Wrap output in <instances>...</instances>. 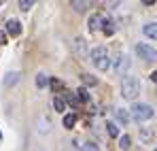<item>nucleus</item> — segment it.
I'll use <instances>...</instances> for the list:
<instances>
[{"label": "nucleus", "mask_w": 157, "mask_h": 151, "mask_svg": "<svg viewBox=\"0 0 157 151\" xmlns=\"http://www.w3.org/2000/svg\"><path fill=\"white\" fill-rule=\"evenodd\" d=\"M140 89H142V85H140V81H138L136 77H128V79L121 83V96H123L125 100H134V98L140 94Z\"/></svg>", "instance_id": "f257e3e1"}, {"label": "nucleus", "mask_w": 157, "mask_h": 151, "mask_svg": "<svg viewBox=\"0 0 157 151\" xmlns=\"http://www.w3.org/2000/svg\"><path fill=\"white\" fill-rule=\"evenodd\" d=\"M132 115H134V119L140 124V121L151 119L155 113H153V109H151L149 104H134V106H132Z\"/></svg>", "instance_id": "f03ea898"}, {"label": "nucleus", "mask_w": 157, "mask_h": 151, "mask_svg": "<svg viewBox=\"0 0 157 151\" xmlns=\"http://www.w3.org/2000/svg\"><path fill=\"white\" fill-rule=\"evenodd\" d=\"M136 53L140 55V60H144V62H155L157 60V51L153 47H149V45H144V43H138L136 45Z\"/></svg>", "instance_id": "7ed1b4c3"}, {"label": "nucleus", "mask_w": 157, "mask_h": 151, "mask_svg": "<svg viewBox=\"0 0 157 151\" xmlns=\"http://www.w3.org/2000/svg\"><path fill=\"white\" fill-rule=\"evenodd\" d=\"M130 55H125V53H119V55H117V58H115V64H113V66H115V70H117V73H125V70H128V68H130Z\"/></svg>", "instance_id": "20e7f679"}, {"label": "nucleus", "mask_w": 157, "mask_h": 151, "mask_svg": "<svg viewBox=\"0 0 157 151\" xmlns=\"http://www.w3.org/2000/svg\"><path fill=\"white\" fill-rule=\"evenodd\" d=\"M72 49H75V53H77L78 58H87L89 55V51H87V43H85V38H75V43H72Z\"/></svg>", "instance_id": "39448f33"}, {"label": "nucleus", "mask_w": 157, "mask_h": 151, "mask_svg": "<svg viewBox=\"0 0 157 151\" xmlns=\"http://www.w3.org/2000/svg\"><path fill=\"white\" fill-rule=\"evenodd\" d=\"M89 58L94 60V64H96V62H100V60H104V58H108L106 47H94V49L89 51Z\"/></svg>", "instance_id": "423d86ee"}, {"label": "nucleus", "mask_w": 157, "mask_h": 151, "mask_svg": "<svg viewBox=\"0 0 157 151\" xmlns=\"http://www.w3.org/2000/svg\"><path fill=\"white\" fill-rule=\"evenodd\" d=\"M6 32H9L11 36H19V34H21V24H19L17 19H9V22H6Z\"/></svg>", "instance_id": "0eeeda50"}, {"label": "nucleus", "mask_w": 157, "mask_h": 151, "mask_svg": "<svg viewBox=\"0 0 157 151\" xmlns=\"http://www.w3.org/2000/svg\"><path fill=\"white\" fill-rule=\"evenodd\" d=\"M138 130H140V141H142L144 145H151V143H153V136H155L153 130H151V128H138Z\"/></svg>", "instance_id": "6e6552de"}, {"label": "nucleus", "mask_w": 157, "mask_h": 151, "mask_svg": "<svg viewBox=\"0 0 157 151\" xmlns=\"http://www.w3.org/2000/svg\"><path fill=\"white\" fill-rule=\"evenodd\" d=\"M142 32H144L149 38H157V24H155V22H151V24H144Z\"/></svg>", "instance_id": "1a4fd4ad"}, {"label": "nucleus", "mask_w": 157, "mask_h": 151, "mask_svg": "<svg viewBox=\"0 0 157 151\" xmlns=\"http://www.w3.org/2000/svg\"><path fill=\"white\" fill-rule=\"evenodd\" d=\"M87 26H89V30L94 32V30H98L100 26H102V17L100 15H91L89 17V22H87Z\"/></svg>", "instance_id": "9d476101"}, {"label": "nucleus", "mask_w": 157, "mask_h": 151, "mask_svg": "<svg viewBox=\"0 0 157 151\" xmlns=\"http://www.w3.org/2000/svg\"><path fill=\"white\" fill-rule=\"evenodd\" d=\"M19 73H9V75L4 77V87H11V85H15L17 81H19Z\"/></svg>", "instance_id": "9b49d317"}, {"label": "nucleus", "mask_w": 157, "mask_h": 151, "mask_svg": "<svg viewBox=\"0 0 157 151\" xmlns=\"http://www.w3.org/2000/svg\"><path fill=\"white\" fill-rule=\"evenodd\" d=\"M115 115H117V119H119V121H121L123 126H125V124L130 121V113H128L125 109H117V111H115Z\"/></svg>", "instance_id": "f8f14e48"}, {"label": "nucleus", "mask_w": 157, "mask_h": 151, "mask_svg": "<svg viewBox=\"0 0 157 151\" xmlns=\"http://www.w3.org/2000/svg\"><path fill=\"white\" fill-rule=\"evenodd\" d=\"M102 30H104V34H108V36H110V34L115 32V26H113V22H110V19H102Z\"/></svg>", "instance_id": "ddd939ff"}, {"label": "nucleus", "mask_w": 157, "mask_h": 151, "mask_svg": "<svg viewBox=\"0 0 157 151\" xmlns=\"http://www.w3.org/2000/svg\"><path fill=\"white\" fill-rule=\"evenodd\" d=\"M106 132L115 138V136H119V128H117V124H113V121H106Z\"/></svg>", "instance_id": "4468645a"}, {"label": "nucleus", "mask_w": 157, "mask_h": 151, "mask_svg": "<svg viewBox=\"0 0 157 151\" xmlns=\"http://www.w3.org/2000/svg\"><path fill=\"white\" fill-rule=\"evenodd\" d=\"M119 147H121L123 151H125V149H130V147H132V138L128 136V134H123V136L119 138Z\"/></svg>", "instance_id": "2eb2a0df"}, {"label": "nucleus", "mask_w": 157, "mask_h": 151, "mask_svg": "<svg viewBox=\"0 0 157 151\" xmlns=\"http://www.w3.org/2000/svg\"><path fill=\"white\" fill-rule=\"evenodd\" d=\"M47 83H49L47 75H43V73H38V75H36V85H38V87H47Z\"/></svg>", "instance_id": "dca6fc26"}, {"label": "nucleus", "mask_w": 157, "mask_h": 151, "mask_svg": "<svg viewBox=\"0 0 157 151\" xmlns=\"http://www.w3.org/2000/svg\"><path fill=\"white\" fill-rule=\"evenodd\" d=\"M83 83L89 85V87H94V85H98V79L94 75H83Z\"/></svg>", "instance_id": "f3484780"}, {"label": "nucleus", "mask_w": 157, "mask_h": 151, "mask_svg": "<svg viewBox=\"0 0 157 151\" xmlns=\"http://www.w3.org/2000/svg\"><path fill=\"white\" fill-rule=\"evenodd\" d=\"M75 124H77V117H75V115H66V117H64V128H68V130H70Z\"/></svg>", "instance_id": "a211bd4d"}, {"label": "nucleus", "mask_w": 157, "mask_h": 151, "mask_svg": "<svg viewBox=\"0 0 157 151\" xmlns=\"http://www.w3.org/2000/svg\"><path fill=\"white\" fill-rule=\"evenodd\" d=\"M53 106H55V111H64L66 109V100H62V98H53Z\"/></svg>", "instance_id": "6ab92c4d"}, {"label": "nucleus", "mask_w": 157, "mask_h": 151, "mask_svg": "<svg viewBox=\"0 0 157 151\" xmlns=\"http://www.w3.org/2000/svg\"><path fill=\"white\" fill-rule=\"evenodd\" d=\"M70 4H72V9H75V11H78V13H83V11L87 9V2H77V0H72Z\"/></svg>", "instance_id": "aec40b11"}, {"label": "nucleus", "mask_w": 157, "mask_h": 151, "mask_svg": "<svg viewBox=\"0 0 157 151\" xmlns=\"http://www.w3.org/2000/svg\"><path fill=\"white\" fill-rule=\"evenodd\" d=\"M108 66H110V60H108V58L100 60V62H96V68H98V70H106Z\"/></svg>", "instance_id": "412c9836"}, {"label": "nucleus", "mask_w": 157, "mask_h": 151, "mask_svg": "<svg viewBox=\"0 0 157 151\" xmlns=\"http://www.w3.org/2000/svg\"><path fill=\"white\" fill-rule=\"evenodd\" d=\"M66 102H68L70 106H78V100H77V96H75V94H68V92H66Z\"/></svg>", "instance_id": "4be33fe9"}, {"label": "nucleus", "mask_w": 157, "mask_h": 151, "mask_svg": "<svg viewBox=\"0 0 157 151\" xmlns=\"http://www.w3.org/2000/svg\"><path fill=\"white\" fill-rule=\"evenodd\" d=\"M77 94H78V98H81V100H89V94H87V89H85V87H78Z\"/></svg>", "instance_id": "5701e85b"}, {"label": "nucleus", "mask_w": 157, "mask_h": 151, "mask_svg": "<svg viewBox=\"0 0 157 151\" xmlns=\"http://www.w3.org/2000/svg\"><path fill=\"white\" fill-rule=\"evenodd\" d=\"M32 4H34L32 0H21V2H19V9H21V11H28V9H32Z\"/></svg>", "instance_id": "b1692460"}, {"label": "nucleus", "mask_w": 157, "mask_h": 151, "mask_svg": "<svg viewBox=\"0 0 157 151\" xmlns=\"http://www.w3.org/2000/svg\"><path fill=\"white\" fill-rule=\"evenodd\" d=\"M83 151H98V145L96 143H85L83 145Z\"/></svg>", "instance_id": "393cba45"}, {"label": "nucleus", "mask_w": 157, "mask_h": 151, "mask_svg": "<svg viewBox=\"0 0 157 151\" xmlns=\"http://www.w3.org/2000/svg\"><path fill=\"white\" fill-rule=\"evenodd\" d=\"M4 43H6V36H4V32L0 30V45H4Z\"/></svg>", "instance_id": "a878e982"}, {"label": "nucleus", "mask_w": 157, "mask_h": 151, "mask_svg": "<svg viewBox=\"0 0 157 151\" xmlns=\"http://www.w3.org/2000/svg\"><path fill=\"white\" fill-rule=\"evenodd\" d=\"M151 81H153V83H157V70H153V73H151Z\"/></svg>", "instance_id": "bb28decb"}, {"label": "nucleus", "mask_w": 157, "mask_h": 151, "mask_svg": "<svg viewBox=\"0 0 157 151\" xmlns=\"http://www.w3.org/2000/svg\"><path fill=\"white\" fill-rule=\"evenodd\" d=\"M153 151H157V149H153Z\"/></svg>", "instance_id": "cd10ccee"}]
</instances>
